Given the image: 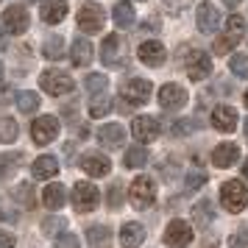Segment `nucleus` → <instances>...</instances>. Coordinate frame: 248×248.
Returning <instances> with one entry per match:
<instances>
[{
  "label": "nucleus",
  "instance_id": "7ed1b4c3",
  "mask_svg": "<svg viewBox=\"0 0 248 248\" xmlns=\"http://www.w3.org/2000/svg\"><path fill=\"white\" fill-rule=\"evenodd\" d=\"M131 203H134L137 209H148L151 203L156 201V184H154V179L151 176H137L134 181H131Z\"/></svg>",
  "mask_w": 248,
  "mask_h": 248
},
{
  "label": "nucleus",
  "instance_id": "72a5a7b5",
  "mask_svg": "<svg viewBox=\"0 0 248 248\" xmlns=\"http://www.w3.org/2000/svg\"><path fill=\"white\" fill-rule=\"evenodd\" d=\"M20 134V128L12 117H0V142H14Z\"/></svg>",
  "mask_w": 248,
  "mask_h": 248
},
{
  "label": "nucleus",
  "instance_id": "c85d7f7f",
  "mask_svg": "<svg viewBox=\"0 0 248 248\" xmlns=\"http://www.w3.org/2000/svg\"><path fill=\"white\" fill-rule=\"evenodd\" d=\"M42 56L50 59V62L64 59V39H62V36H50V39H45V45H42Z\"/></svg>",
  "mask_w": 248,
  "mask_h": 248
},
{
  "label": "nucleus",
  "instance_id": "f03ea898",
  "mask_svg": "<svg viewBox=\"0 0 248 248\" xmlns=\"http://www.w3.org/2000/svg\"><path fill=\"white\" fill-rule=\"evenodd\" d=\"M39 87L47 92V95H53V98H59V95H67V92H73V78H70L64 70H45L42 76H39Z\"/></svg>",
  "mask_w": 248,
  "mask_h": 248
},
{
  "label": "nucleus",
  "instance_id": "393cba45",
  "mask_svg": "<svg viewBox=\"0 0 248 248\" xmlns=\"http://www.w3.org/2000/svg\"><path fill=\"white\" fill-rule=\"evenodd\" d=\"M87 240H90L92 248H109L112 246V229L103 226V223L90 226V229H87Z\"/></svg>",
  "mask_w": 248,
  "mask_h": 248
},
{
  "label": "nucleus",
  "instance_id": "2f4dec72",
  "mask_svg": "<svg viewBox=\"0 0 248 248\" xmlns=\"http://www.w3.org/2000/svg\"><path fill=\"white\" fill-rule=\"evenodd\" d=\"M84 87H87V92H90V95H101V92L109 87V78H106V76H101V73H92V76H87V78H84Z\"/></svg>",
  "mask_w": 248,
  "mask_h": 248
},
{
  "label": "nucleus",
  "instance_id": "c9c22d12",
  "mask_svg": "<svg viewBox=\"0 0 248 248\" xmlns=\"http://www.w3.org/2000/svg\"><path fill=\"white\" fill-rule=\"evenodd\" d=\"M229 67H232V73H234L237 78H248V56L246 53H234L232 62H229Z\"/></svg>",
  "mask_w": 248,
  "mask_h": 248
},
{
  "label": "nucleus",
  "instance_id": "2eb2a0df",
  "mask_svg": "<svg viewBox=\"0 0 248 248\" xmlns=\"http://www.w3.org/2000/svg\"><path fill=\"white\" fill-rule=\"evenodd\" d=\"M209 73H212V62H209V56L201 53V50H192L190 56H187V76H190L192 81H203Z\"/></svg>",
  "mask_w": 248,
  "mask_h": 248
},
{
  "label": "nucleus",
  "instance_id": "f704fd0d",
  "mask_svg": "<svg viewBox=\"0 0 248 248\" xmlns=\"http://www.w3.org/2000/svg\"><path fill=\"white\" fill-rule=\"evenodd\" d=\"M109 109H112V98H106V95H101V98H92L90 117H103V114H109Z\"/></svg>",
  "mask_w": 248,
  "mask_h": 248
},
{
  "label": "nucleus",
  "instance_id": "b1692460",
  "mask_svg": "<svg viewBox=\"0 0 248 248\" xmlns=\"http://www.w3.org/2000/svg\"><path fill=\"white\" fill-rule=\"evenodd\" d=\"M42 201H45L47 209H62L64 201H67V190H64V184H47L45 192H42Z\"/></svg>",
  "mask_w": 248,
  "mask_h": 248
},
{
  "label": "nucleus",
  "instance_id": "bb28decb",
  "mask_svg": "<svg viewBox=\"0 0 248 248\" xmlns=\"http://www.w3.org/2000/svg\"><path fill=\"white\" fill-rule=\"evenodd\" d=\"M243 36H246V20H243L240 14H232V17L226 20V39H229L232 45H237Z\"/></svg>",
  "mask_w": 248,
  "mask_h": 248
},
{
  "label": "nucleus",
  "instance_id": "a878e982",
  "mask_svg": "<svg viewBox=\"0 0 248 248\" xmlns=\"http://www.w3.org/2000/svg\"><path fill=\"white\" fill-rule=\"evenodd\" d=\"M134 23H137L134 6H131L128 0H120V3L114 6V25H117V28H131Z\"/></svg>",
  "mask_w": 248,
  "mask_h": 248
},
{
  "label": "nucleus",
  "instance_id": "58836bf2",
  "mask_svg": "<svg viewBox=\"0 0 248 248\" xmlns=\"http://www.w3.org/2000/svg\"><path fill=\"white\" fill-rule=\"evenodd\" d=\"M20 162H23V156H20V154H0V170H3V173L20 168Z\"/></svg>",
  "mask_w": 248,
  "mask_h": 248
},
{
  "label": "nucleus",
  "instance_id": "c756f323",
  "mask_svg": "<svg viewBox=\"0 0 248 248\" xmlns=\"http://www.w3.org/2000/svg\"><path fill=\"white\" fill-rule=\"evenodd\" d=\"M192 220L198 226H209L215 220V209L209 201H198L195 206H192Z\"/></svg>",
  "mask_w": 248,
  "mask_h": 248
},
{
  "label": "nucleus",
  "instance_id": "49530a36",
  "mask_svg": "<svg viewBox=\"0 0 248 248\" xmlns=\"http://www.w3.org/2000/svg\"><path fill=\"white\" fill-rule=\"evenodd\" d=\"M192 128H195V125H192L190 120H181V123H176V125H173V131H176V134H190Z\"/></svg>",
  "mask_w": 248,
  "mask_h": 248
},
{
  "label": "nucleus",
  "instance_id": "4c0bfd02",
  "mask_svg": "<svg viewBox=\"0 0 248 248\" xmlns=\"http://www.w3.org/2000/svg\"><path fill=\"white\" fill-rule=\"evenodd\" d=\"M229 248H248V226H240L234 234L229 237Z\"/></svg>",
  "mask_w": 248,
  "mask_h": 248
},
{
  "label": "nucleus",
  "instance_id": "8fccbe9b",
  "mask_svg": "<svg viewBox=\"0 0 248 248\" xmlns=\"http://www.w3.org/2000/svg\"><path fill=\"white\" fill-rule=\"evenodd\" d=\"M3 45H6V42H3V31H0V50H3Z\"/></svg>",
  "mask_w": 248,
  "mask_h": 248
},
{
  "label": "nucleus",
  "instance_id": "3c124183",
  "mask_svg": "<svg viewBox=\"0 0 248 248\" xmlns=\"http://www.w3.org/2000/svg\"><path fill=\"white\" fill-rule=\"evenodd\" d=\"M0 84H3V62H0Z\"/></svg>",
  "mask_w": 248,
  "mask_h": 248
},
{
  "label": "nucleus",
  "instance_id": "a19ab883",
  "mask_svg": "<svg viewBox=\"0 0 248 248\" xmlns=\"http://www.w3.org/2000/svg\"><path fill=\"white\" fill-rule=\"evenodd\" d=\"M106 201H109L112 209H120V206H123V187H120V184H112V187H109V195H106Z\"/></svg>",
  "mask_w": 248,
  "mask_h": 248
},
{
  "label": "nucleus",
  "instance_id": "f257e3e1",
  "mask_svg": "<svg viewBox=\"0 0 248 248\" xmlns=\"http://www.w3.org/2000/svg\"><path fill=\"white\" fill-rule=\"evenodd\" d=\"M220 201H223V206L229 212H243L248 203V187L240 179L226 181L223 187H220Z\"/></svg>",
  "mask_w": 248,
  "mask_h": 248
},
{
  "label": "nucleus",
  "instance_id": "e433bc0d",
  "mask_svg": "<svg viewBox=\"0 0 248 248\" xmlns=\"http://www.w3.org/2000/svg\"><path fill=\"white\" fill-rule=\"evenodd\" d=\"M203 181H206V173L198 170V168H192L190 173H187V179H184V187L192 192V190H198V187H203Z\"/></svg>",
  "mask_w": 248,
  "mask_h": 248
},
{
  "label": "nucleus",
  "instance_id": "a211bd4d",
  "mask_svg": "<svg viewBox=\"0 0 248 248\" xmlns=\"http://www.w3.org/2000/svg\"><path fill=\"white\" fill-rule=\"evenodd\" d=\"M237 159H240V148L234 142H223V145H217L212 151L215 168H232V165H237Z\"/></svg>",
  "mask_w": 248,
  "mask_h": 248
},
{
  "label": "nucleus",
  "instance_id": "4be33fe9",
  "mask_svg": "<svg viewBox=\"0 0 248 248\" xmlns=\"http://www.w3.org/2000/svg\"><path fill=\"white\" fill-rule=\"evenodd\" d=\"M70 59H73V64H76V67H90V62H92V42H87L84 36L73 39Z\"/></svg>",
  "mask_w": 248,
  "mask_h": 248
},
{
  "label": "nucleus",
  "instance_id": "864d4df0",
  "mask_svg": "<svg viewBox=\"0 0 248 248\" xmlns=\"http://www.w3.org/2000/svg\"><path fill=\"white\" fill-rule=\"evenodd\" d=\"M246 106H248V92H246Z\"/></svg>",
  "mask_w": 248,
  "mask_h": 248
},
{
  "label": "nucleus",
  "instance_id": "9b49d317",
  "mask_svg": "<svg viewBox=\"0 0 248 248\" xmlns=\"http://www.w3.org/2000/svg\"><path fill=\"white\" fill-rule=\"evenodd\" d=\"M3 28L14 36L25 34V31H28V12H25L23 6H9V9L3 12Z\"/></svg>",
  "mask_w": 248,
  "mask_h": 248
},
{
  "label": "nucleus",
  "instance_id": "473e14b6",
  "mask_svg": "<svg viewBox=\"0 0 248 248\" xmlns=\"http://www.w3.org/2000/svg\"><path fill=\"white\" fill-rule=\"evenodd\" d=\"M17 106H20V112H36L39 109V95L31 90H25L17 95Z\"/></svg>",
  "mask_w": 248,
  "mask_h": 248
},
{
  "label": "nucleus",
  "instance_id": "f3484780",
  "mask_svg": "<svg viewBox=\"0 0 248 248\" xmlns=\"http://www.w3.org/2000/svg\"><path fill=\"white\" fill-rule=\"evenodd\" d=\"M145 243V226L142 223H123V229H120V246L123 248H140Z\"/></svg>",
  "mask_w": 248,
  "mask_h": 248
},
{
  "label": "nucleus",
  "instance_id": "5701e85b",
  "mask_svg": "<svg viewBox=\"0 0 248 248\" xmlns=\"http://www.w3.org/2000/svg\"><path fill=\"white\" fill-rule=\"evenodd\" d=\"M31 173H34V179H42V181H47V179H53L59 173V162H56V156H39L31 165Z\"/></svg>",
  "mask_w": 248,
  "mask_h": 248
},
{
  "label": "nucleus",
  "instance_id": "a18cd8bd",
  "mask_svg": "<svg viewBox=\"0 0 248 248\" xmlns=\"http://www.w3.org/2000/svg\"><path fill=\"white\" fill-rule=\"evenodd\" d=\"M0 248H14V234L6 229H0Z\"/></svg>",
  "mask_w": 248,
  "mask_h": 248
},
{
  "label": "nucleus",
  "instance_id": "9d476101",
  "mask_svg": "<svg viewBox=\"0 0 248 248\" xmlns=\"http://www.w3.org/2000/svg\"><path fill=\"white\" fill-rule=\"evenodd\" d=\"M137 56H140V62H142V64H148V67H162V64H165V59H168V50H165V45H162V42H156V39H148V42H142V45H140Z\"/></svg>",
  "mask_w": 248,
  "mask_h": 248
},
{
  "label": "nucleus",
  "instance_id": "ea45409f",
  "mask_svg": "<svg viewBox=\"0 0 248 248\" xmlns=\"http://www.w3.org/2000/svg\"><path fill=\"white\" fill-rule=\"evenodd\" d=\"M56 248H81V243L73 232H62V234H56Z\"/></svg>",
  "mask_w": 248,
  "mask_h": 248
},
{
  "label": "nucleus",
  "instance_id": "603ef678",
  "mask_svg": "<svg viewBox=\"0 0 248 248\" xmlns=\"http://www.w3.org/2000/svg\"><path fill=\"white\" fill-rule=\"evenodd\" d=\"M246 137H248V120H246Z\"/></svg>",
  "mask_w": 248,
  "mask_h": 248
},
{
  "label": "nucleus",
  "instance_id": "c03bdc74",
  "mask_svg": "<svg viewBox=\"0 0 248 248\" xmlns=\"http://www.w3.org/2000/svg\"><path fill=\"white\" fill-rule=\"evenodd\" d=\"M232 42H229V39H226V36H220V39H217V42H215V53H220V56H223V53H229V50H232Z\"/></svg>",
  "mask_w": 248,
  "mask_h": 248
},
{
  "label": "nucleus",
  "instance_id": "39448f33",
  "mask_svg": "<svg viewBox=\"0 0 248 248\" xmlns=\"http://www.w3.org/2000/svg\"><path fill=\"white\" fill-rule=\"evenodd\" d=\"M98 201H101V192H98V187H95L92 181H78V184L73 187V206H76L78 212L95 209Z\"/></svg>",
  "mask_w": 248,
  "mask_h": 248
},
{
  "label": "nucleus",
  "instance_id": "f8f14e48",
  "mask_svg": "<svg viewBox=\"0 0 248 248\" xmlns=\"http://www.w3.org/2000/svg\"><path fill=\"white\" fill-rule=\"evenodd\" d=\"M131 131H134L137 137V142H154L159 137V123H156V117H151V114H140L134 123H131Z\"/></svg>",
  "mask_w": 248,
  "mask_h": 248
},
{
  "label": "nucleus",
  "instance_id": "4468645a",
  "mask_svg": "<svg viewBox=\"0 0 248 248\" xmlns=\"http://www.w3.org/2000/svg\"><path fill=\"white\" fill-rule=\"evenodd\" d=\"M81 168H84V173L87 176H92V179H101V176H109V170H112V162L103 156V154H84L81 156Z\"/></svg>",
  "mask_w": 248,
  "mask_h": 248
},
{
  "label": "nucleus",
  "instance_id": "423d86ee",
  "mask_svg": "<svg viewBox=\"0 0 248 248\" xmlns=\"http://www.w3.org/2000/svg\"><path fill=\"white\" fill-rule=\"evenodd\" d=\"M31 137H34L36 145H47L59 137V120L53 114H45V117H36L34 125H31Z\"/></svg>",
  "mask_w": 248,
  "mask_h": 248
},
{
  "label": "nucleus",
  "instance_id": "cd10ccee",
  "mask_svg": "<svg viewBox=\"0 0 248 248\" xmlns=\"http://www.w3.org/2000/svg\"><path fill=\"white\" fill-rule=\"evenodd\" d=\"M123 165H125V168H131V170L145 168V165H148V151H145L142 145H131L128 151H125Z\"/></svg>",
  "mask_w": 248,
  "mask_h": 248
},
{
  "label": "nucleus",
  "instance_id": "ddd939ff",
  "mask_svg": "<svg viewBox=\"0 0 248 248\" xmlns=\"http://www.w3.org/2000/svg\"><path fill=\"white\" fill-rule=\"evenodd\" d=\"M184 103H187V92L181 90L179 84H165V87H159V106H162V109L173 112V109H181Z\"/></svg>",
  "mask_w": 248,
  "mask_h": 248
},
{
  "label": "nucleus",
  "instance_id": "79ce46f5",
  "mask_svg": "<svg viewBox=\"0 0 248 248\" xmlns=\"http://www.w3.org/2000/svg\"><path fill=\"white\" fill-rule=\"evenodd\" d=\"M64 226H67V223H64L62 217H47L45 223H42V229H45V234L56 237V234H62V232H64Z\"/></svg>",
  "mask_w": 248,
  "mask_h": 248
},
{
  "label": "nucleus",
  "instance_id": "412c9836",
  "mask_svg": "<svg viewBox=\"0 0 248 248\" xmlns=\"http://www.w3.org/2000/svg\"><path fill=\"white\" fill-rule=\"evenodd\" d=\"M39 14H42V20H45V23L56 25V23L64 20V14H67V3H64V0H42Z\"/></svg>",
  "mask_w": 248,
  "mask_h": 248
},
{
  "label": "nucleus",
  "instance_id": "0eeeda50",
  "mask_svg": "<svg viewBox=\"0 0 248 248\" xmlns=\"http://www.w3.org/2000/svg\"><path fill=\"white\" fill-rule=\"evenodd\" d=\"M106 23V14L98 3H87L84 9L78 12V28L81 31H87V34H98Z\"/></svg>",
  "mask_w": 248,
  "mask_h": 248
},
{
  "label": "nucleus",
  "instance_id": "7c9ffc66",
  "mask_svg": "<svg viewBox=\"0 0 248 248\" xmlns=\"http://www.w3.org/2000/svg\"><path fill=\"white\" fill-rule=\"evenodd\" d=\"M12 195L17 198V203H23L25 209H34V187L31 184H17L12 190Z\"/></svg>",
  "mask_w": 248,
  "mask_h": 248
},
{
  "label": "nucleus",
  "instance_id": "aec40b11",
  "mask_svg": "<svg viewBox=\"0 0 248 248\" xmlns=\"http://www.w3.org/2000/svg\"><path fill=\"white\" fill-rule=\"evenodd\" d=\"M98 142H101L103 148H120L125 142V128L117 125V123L103 125L101 131H98Z\"/></svg>",
  "mask_w": 248,
  "mask_h": 248
},
{
  "label": "nucleus",
  "instance_id": "37998d69",
  "mask_svg": "<svg viewBox=\"0 0 248 248\" xmlns=\"http://www.w3.org/2000/svg\"><path fill=\"white\" fill-rule=\"evenodd\" d=\"M190 3L192 0H162V9H165L168 14H181Z\"/></svg>",
  "mask_w": 248,
  "mask_h": 248
},
{
  "label": "nucleus",
  "instance_id": "dca6fc26",
  "mask_svg": "<svg viewBox=\"0 0 248 248\" xmlns=\"http://www.w3.org/2000/svg\"><path fill=\"white\" fill-rule=\"evenodd\" d=\"M195 23H198V31H201V34H215L217 25H220V14H217V9H215L212 3L203 0L201 6H198V17H195Z\"/></svg>",
  "mask_w": 248,
  "mask_h": 248
},
{
  "label": "nucleus",
  "instance_id": "6ab92c4d",
  "mask_svg": "<svg viewBox=\"0 0 248 248\" xmlns=\"http://www.w3.org/2000/svg\"><path fill=\"white\" fill-rule=\"evenodd\" d=\"M212 125L217 131H223V134H232L237 128V112L232 106H217L212 112Z\"/></svg>",
  "mask_w": 248,
  "mask_h": 248
},
{
  "label": "nucleus",
  "instance_id": "de8ad7c7",
  "mask_svg": "<svg viewBox=\"0 0 248 248\" xmlns=\"http://www.w3.org/2000/svg\"><path fill=\"white\" fill-rule=\"evenodd\" d=\"M223 3H226V6H232V9H234V6L240 3V0H223Z\"/></svg>",
  "mask_w": 248,
  "mask_h": 248
},
{
  "label": "nucleus",
  "instance_id": "6e6552de",
  "mask_svg": "<svg viewBox=\"0 0 248 248\" xmlns=\"http://www.w3.org/2000/svg\"><path fill=\"white\" fill-rule=\"evenodd\" d=\"M123 98H125V103H131V106H142V103H148L151 101V81L128 78L123 84Z\"/></svg>",
  "mask_w": 248,
  "mask_h": 248
},
{
  "label": "nucleus",
  "instance_id": "09e8293b",
  "mask_svg": "<svg viewBox=\"0 0 248 248\" xmlns=\"http://www.w3.org/2000/svg\"><path fill=\"white\" fill-rule=\"evenodd\" d=\"M243 176H246V179H248V162H246V165H243Z\"/></svg>",
  "mask_w": 248,
  "mask_h": 248
},
{
  "label": "nucleus",
  "instance_id": "20e7f679",
  "mask_svg": "<svg viewBox=\"0 0 248 248\" xmlns=\"http://www.w3.org/2000/svg\"><path fill=\"white\" fill-rule=\"evenodd\" d=\"M192 243V226L187 220H170L168 229H165V246L168 248H187Z\"/></svg>",
  "mask_w": 248,
  "mask_h": 248
},
{
  "label": "nucleus",
  "instance_id": "1a4fd4ad",
  "mask_svg": "<svg viewBox=\"0 0 248 248\" xmlns=\"http://www.w3.org/2000/svg\"><path fill=\"white\" fill-rule=\"evenodd\" d=\"M101 59H103V64H106V67L123 64V59H125V45H123V39H120L117 34H109L106 39H103Z\"/></svg>",
  "mask_w": 248,
  "mask_h": 248
}]
</instances>
